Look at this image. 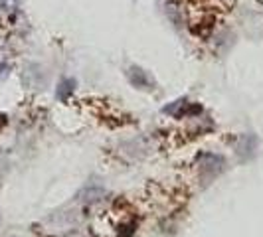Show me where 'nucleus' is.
<instances>
[{
    "instance_id": "obj_1",
    "label": "nucleus",
    "mask_w": 263,
    "mask_h": 237,
    "mask_svg": "<svg viewBox=\"0 0 263 237\" xmlns=\"http://www.w3.org/2000/svg\"><path fill=\"white\" fill-rule=\"evenodd\" d=\"M73 89V81L71 79H64V83H62V87L58 89V95L62 97V99H66L67 97V93Z\"/></svg>"
},
{
    "instance_id": "obj_2",
    "label": "nucleus",
    "mask_w": 263,
    "mask_h": 237,
    "mask_svg": "<svg viewBox=\"0 0 263 237\" xmlns=\"http://www.w3.org/2000/svg\"><path fill=\"white\" fill-rule=\"evenodd\" d=\"M135 71H137V77H133V83H137V85H146L148 81L143 77V71H141V69H135Z\"/></svg>"
}]
</instances>
